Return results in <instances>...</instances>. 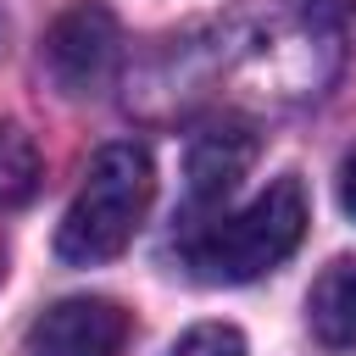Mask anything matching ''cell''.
Masks as SVG:
<instances>
[{
    "label": "cell",
    "mask_w": 356,
    "mask_h": 356,
    "mask_svg": "<svg viewBox=\"0 0 356 356\" xmlns=\"http://www.w3.org/2000/svg\"><path fill=\"white\" fill-rule=\"evenodd\" d=\"M306 328L323 350H356V256H334L306 289Z\"/></svg>",
    "instance_id": "8992f818"
},
{
    "label": "cell",
    "mask_w": 356,
    "mask_h": 356,
    "mask_svg": "<svg viewBox=\"0 0 356 356\" xmlns=\"http://www.w3.org/2000/svg\"><path fill=\"white\" fill-rule=\"evenodd\" d=\"M167 356H245V334L234 323H195L172 339Z\"/></svg>",
    "instance_id": "ba28073f"
},
{
    "label": "cell",
    "mask_w": 356,
    "mask_h": 356,
    "mask_svg": "<svg viewBox=\"0 0 356 356\" xmlns=\"http://www.w3.org/2000/svg\"><path fill=\"white\" fill-rule=\"evenodd\" d=\"M128 312L106 295H67L33 317L28 350L33 356H122L128 350Z\"/></svg>",
    "instance_id": "277c9868"
},
{
    "label": "cell",
    "mask_w": 356,
    "mask_h": 356,
    "mask_svg": "<svg viewBox=\"0 0 356 356\" xmlns=\"http://www.w3.org/2000/svg\"><path fill=\"white\" fill-rule=\"evenodd\" d=\"M250 161H256V134L245 122H211L189 145V167H184L189 172V200L195 206H222L239 189V178L250 172Z\"/></svg>",
    "instance_id": "5b68a950"
},
{
    "label": "cell",
    "mask_w": 356,
    "mask_h": 356,
    "mask_svg": "<svg viewBox=\"0 0 356 356\" xmlns=\"http://www.w3.org/2000/svg\"><path fill=\"white\" fill-rule=\"evenodd\" d=\"M339 206L356 217V150L345 156V167H339Z\"/></svg>",
    "instance_id": "9c48e42d"
},
{
    "label": "cell",
    "mask_w": 356,
    "mask_h": 356,
    "mask_svg": "<svg viewBox=\"0 0 356 356\" xmlns=\"http://www.w3.org/2000/svg\"><path fill=\"white\" fill-rule=\"evenodd\" d=\"M300 234H306V189L300 178H273L239 211L200 222L184 239V261L206 284H250L273 273L300 245Z\"/></svg>",
    "instance_id": "7a4b0ae2"
},
{
    "label": "cell",
    "mask_w": 356,
    "mask_h": 356,
    "mask_svg": "<svg viewBox=\"0 0 356 356\" xmlns=\"http://www.w3.org/2000/svg\"><path fill=\"white\" fill-rule=\"evenodd\" d=\"M150 195H156L150 150L134 139L100 145L83 167V184H78L61 228H56V256L72 267H100V261L122 256L150 211Z\"/></svg>",
    "instance_id": "6da1fadb"
},
{
    "label": "cell",
    "mask_w": 356,
    "mask_h": 356,
    "mask_svg": "<svg viewBox=\"0 0 356 356\" xmlns=\"http://www.w3.org/2000/svg\"><path fill=\"white\" fill-rule=\"evenodd\" d=\"M39 178H44V156L33 145L28 128L6 122L0 128V211H17L39 195Z\"/></svg>",
    "instance_id": "52a82bcc"
},
{
    "label": "cell",
    "mask_w": 356,
    "mask_h": 356,
    "mask_svg": "<svg viewBox=\"0 0 356 356\" xmlns=\"http://www.w3.org/2000/svg\"><path fill=\"white\" fill-rule=\"evenodd\" d=\"M122 56V33H117V17L100 6V0H78L67 6L50 33H44V67L50 78L67 89V95H89L111 78Z\"/></svg>",
    "instance_id": "3957f363"
}]
</instances>
